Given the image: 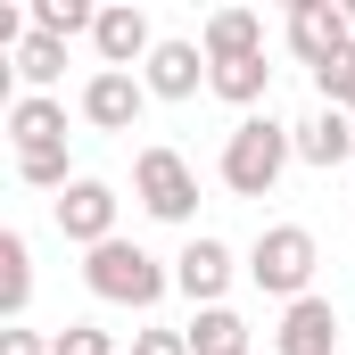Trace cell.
Here are the masks:
<instances>
[{
    "label": "cell",
    "instance_id": "cell-13",
    "mask_svg": "<svg viewBox=\"0 0 355 355\" xmlns=\"http://www.w3.org/2000/svg\"><path fill=\"white\" fill-rule=\"evenodd\" d=\"M289 132H297V157H306V166H322V174H331V166H355V116L347 107H314V116L289 124Z\"/></svg>",
    "mask_w": 355,
    "mask_h": 355
},
{
    "label": "cell",
    "instance_id": "cell-3",
    "mask_svg": "<svg viewBox=\"0 0 355 355\" xmlns=\"http://www.w3.org/2000/svg\"><path fill=\"white\" fill-rule=\"evenodd\" d=\"M314 265H322V248H314V232L306 223H272L257 232V248H248V281L265 289V297H314Z\"/></svg>",
    "mask_w": 355,
    "mask_h": 355
},
{
    "label": "cell",
    "instance_id": "cell-5",
    "mask_svg": "<svg viewBox=\"0 0 355 355\" xmlns=\"http://www.w3.org/2000/svg\"><path fill=\"white\" fill-rule=\"evenodd\" d=\"M289 50H297V67H314V75L339 67V58L355 50L347 8H339V0H297V8H289Z\"/></svg>",
    "mask_w": 355,
    "mask_h": 355
},
{
    "label": "cell",
    "instance_id": "cell-20",
    "mask_svg": "<svg viewBox=\"0 0 355 355\" xmlns=\"http://www.w3.org/2000/svg\"><path fill=\"white\" fill-rule=\"evenodd\" d=\"M17 182H33V190H75V182H67V141H58V149H17Z\"/></svg>",
    "mask_w": 355,
    "mask_h": 355
},
{
    "label": "cell",
    "instance_id": "cell-9",
    "mask_svg": "<svg viewBox=\"0 0 355 355\" xmlns=\"http://www.w3.org/2000/svg\"><path fill=\"white\" fill-rule=\"evenodd\" d=\"M174 289L190 297V306H223V289H232V248L198 232V240L174 257Z\"/></svg>",
    "mask_w": 355,
    "mask_h": 355
},
{
    "label": "cell",
    "instance_id": "cell-1",
    "mask_svg": "<svg viewBox=\"0 0 355 355\" xmlns=\"http://www.w3.org/2000/svg\"><path fill=\"white\" fill-rule=\"evenodd\" d=\"M289 157H297V132H289V124L240 116L232 141H223V190H232V198H272V182L289 174Z\"/></svg>",
    "mask_w": 355,
    "mask_h": 355
},
{
    "label": "cell",
    "instance_id": "cell-12",
    "mask_svg": "<svg viewBox=\"0 0 355 355\" xmlns=\"http://www.w3.org/2000/svg\"><path fill=\"white\" fill-rule=\"evenodd\" d=\"M207 75H215V67H207V50H198V42H157V50H149V67H141L149 99H190Z\"/></svg>",
    "mask_w": 355,
    "mask_h": 355
},
{
    "label": "cell",
    "instance_id": "cell-24",
    "mask_svg": "<svg viewBox=\"0 0 355 355\" xmlns=\"http://www.w3.org/2000/svg\"><path fill=\"white\" fill-rule=\"evenodd\" d=\"M0 355H50V339H33V331L8 322V331H0Z\"/></svg>",
    "mask_w": 355,
    "mask_h": 355
},
{
    "label": "cell",
    "instance_id": "cell-2",
    "mask_svg": "<svg viewBox=\"0 0 355 355\" xmlns=\"http://www.w3.org/2000/svg\"><path fill=\"white\" fill-rule=\"evenodd\" d=\"M83 281H91V297L99 306H157L166 289H174V265H157L141 240H107V248H91L83 257Z\"/></svg>",
    "mask_w": 355,
    "mask_h": 355
},
{
    "label": "cell",
    "instance_id": "cell-7",
    "mask_svg": "<svg viewBox=\"0 0 355 355\" xmlns=\"http://www.w3.org/2000/svg\"><path fill=\"white\" fill-rule=\"evenodd\" d=\"M141 107H149V83H141V75L99 67V75L83 83V124H99V132H132V124H141Z\"/></svg>",
    "mask_w": 355,
    "mask_h": 355
},
{
    "label": "cell",
    "instance_id": "cell-4",
    "mask_svg": "<svg viewBox=\"0 0 355 355\" xmlns=\"http://www.w3.org/2000/svg\"><path fill=\"white\" fill-rule=\"evenodd\" d=\"M132 198L157 215V223H190L198 215V174L182 149H141L132 157Z\"/></svg>",
    "mask_w": 355,
    "mask_h": 355
},
{
    "label": "cell",
    "instance_id": "cell-25",
    "mask_svg": "<svg viewBox=\"0 0 355 355\" xmlns=\"http://www.w3.org/2000/svg\"><path fill=\"white\" fill-rule=\"evenodd\" d=\"M339 8H347V25H355V0H339Z\"/></svg>",
    "mask_w": 355,
    "mask_h": 355
},
{
    "label": "cell",
    "instance_id": "cell-14",
    "mask_svg": "<svg viewBox=\"0 0 355 355\" xmlns=\"http://www.w3.org/2000/svg\"><path fill=\"white\" fill-rule=\"evenodd\" d=\"M8 141H17V149H58V141H67V107H58L50 91L8 99Z\"/></svg>",
    "mask_w": 355,
    "mask_h": 355
},
{
    "label": "cell",
    "instance_id": "cell-19",
    "mask_svg": "<svg viewBox=\"0 0 355 355\" xmlns=\"http://www.w3.org/2000/svg\"><path fill=\"white\" fill-rule=\"evenodd\" d=\"M33 33H99V8L91 0H33Z\"/></svg>",
    "mask_w": 355,
    "mask_h": 355
},
{
    "label": "cell",
    "instance_id": "cell-16",
    "mask_svg": "<svg viewBox=\"0 0 355 355\" xmlns=\"http://www.w3.org/2000/svg\"><path fill=\"white\" fill-rule=\"evenodd\" d=\"M190 355H248V322L232 306H198L190 322Z\"/></svg>",
    "mask_w": 355,
    "mask_h": 355
},
{
    "label": "cell",
    "instance_id": "cell-11",
    "mask_svg": "<svg viewBox=\"0 0 355 355\" xmlns=\"http://www.w3.org/2000/svg\"><path fill=\"white\" fill-rule=\"evenodd\" d=\"M207 67H240V58H265V17L257 8H215L207 33H198Z\"/></svg>",
    "mask_w": 355,
    "mask_h": 355
},
{
    "label": "cell",
    "instance_id": "cell-6",
    "mask_svg": "<svg viewBox=\"0 0 355 355\" xmlns=\"http://www.w3.org/2000/svg\"><path fill=\"white\" fill-rule=\"evenodd\" d=\"M58 232L75 240V248H107L116 240V190L107 182H75V190H58Z\"/></svg>",
    "mask_w": 355,
    "mask_h": 355
},
{
    "label": "cell",
    "instance_id": "cell-22",
    "mask_svg": "<svg viewBox=\"0 0 355 355\" xmlns=\"http://www.w3.org/2000/svg\"><path fill=\"white\" fill-rule=\"evenodd\" d=\"M314 91H322V107H347V116H355V50L339 58V67H322V75H314Z\"/></svg>",
    "mask_w": 355,
    "mask_h": 355
},
{
    "label": "cell",
    "instance_id": "cell-18",
    "mask_svg": "<svg viewBox=\"0 0 355 355\" xmlns=\"http://www.w3.org/2000/svg\"><path fill=\"white\" fill-rule=\"evenodd\" d=\"M207 83H215V99H232V107H257V99L272 91V67L265 58H240V67H215Z\"/></svg>",
    "mask_w": 355,
    "mask_h": 355
},
{
    "label": "cell",
    "instance_id": "cell-23",
    "mask_svg": "<svg viewBox=\"0 0 355 355\" xmlns=\"http://www.w3.org/2000/svg\"><path fill=\"white\" fill-rule=\"evenodd\" d=\"M132 355H190V331H141Z\"/></svg>",
    "mask_w": 355,
    "mask_h": 355
},
{
    "label": "cell",
    "instance_id": "cell-15",
    "mask_svg": "<svg viewBox=\"0 0 355 355\" xmlns=\"http://www.w3.org/2000/svg\"><path fill=\"white\" fill-rule=\"evenodd\" d=\"M25 297H33V248H25V232H0V314L17 322Z\"/></svg>",
    "mask_w": 355,
    "mask_h": 355
},
{
    "label": "cell",
    "instance_id": "cell-17",
    "mask_svg": "<svg viewBox=\"0 0 355 355\" xmlns=\"http://www.w3.org/2000/svg\"><path fill=\"white\" fill-rule=\"evenodd\" d=\"M17 75H25L33 91H50L58 75H67V42H58V33H25V42H17Z\"/></svg>",
    "mask_w": 355,
    "mask_h": 355
},
{
    "label": "cell",
    "instance_id": "cell-8",
    "mask_svg": "<svg viewBox=\"0 0 355 355\" xmlns=\"http://www.w3.org/2000/svg\"><path fill=\"white\" fill-rule=\"evenodd\" d=\"M272 355H339V306L331 297H297L272 331Z\"/></svg>",
    "mask_w": 355,
    "mask_h": 355
},
{
    "label": "cell",
    "instance_id": "cell-21",
    "mask_svg": "<svg viewBox=\"0 0 355 355\" xmlns=\"http://www.w3.org/2000/svg\"><path fill=\"white\" fill-rule=\"evenodd\" d=\"M50 355H116V339H107L99 322H67V331L50 339Z\"/></svg>",
    "mask_w": 355,
    "mask_h": 355
},
{
    "label": "cell",
    "instance_id": "cell-10",
    "mask_svg": "<svg viewBox=\"0 0 355 355\" xmlns=\"http://www.w3.org/2000/svg\"><path fill=\"white\" fill-rule=\"evenodd\" d=\"M99 58L116 67V75H132V67H149V50H157V33H149V17L132 8V0H116V8H99Z\"/></svg>",
    "mask_w": 355,
    "mask_h": 355
}]
</instances>
